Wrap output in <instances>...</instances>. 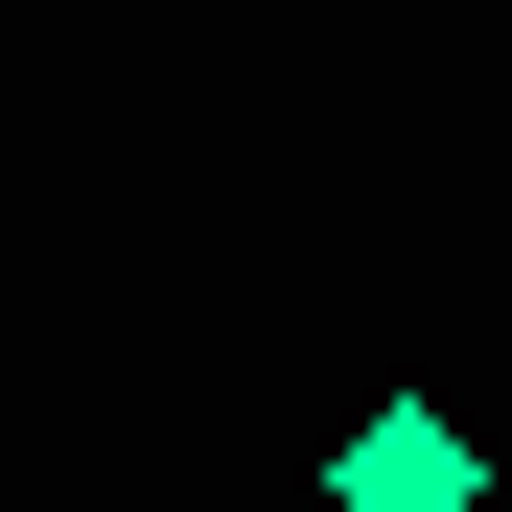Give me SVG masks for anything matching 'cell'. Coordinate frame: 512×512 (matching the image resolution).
<instances>
[{
	"instance_id": "obj_1",
	"label": "cell",
	"mask_w": 512,
	"mask_h": 512,
	"mask_svg": "<svg viewBox=\"0 0 512 512\" xmlns=\"http://www.w3.org/2000/svg\"><path fill=\"white\" fill-rule=\"evenodd\" d=\"M466 489H489V443H466L443 396H373L350 443H326V512H466Z\"/></svg>"
}]
</instances>
